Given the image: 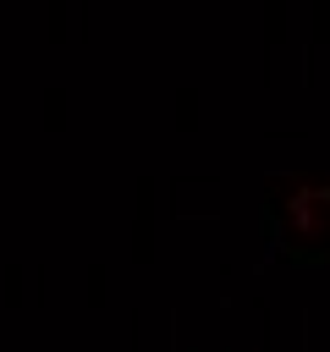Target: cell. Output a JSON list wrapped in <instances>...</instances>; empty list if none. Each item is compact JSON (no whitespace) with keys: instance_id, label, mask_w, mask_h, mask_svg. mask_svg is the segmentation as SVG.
Wrapping results in <instances>:
<instances>
[]
</instances>
